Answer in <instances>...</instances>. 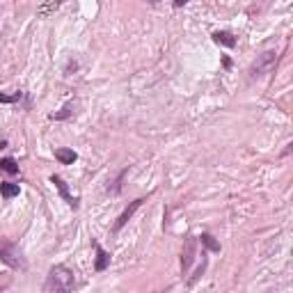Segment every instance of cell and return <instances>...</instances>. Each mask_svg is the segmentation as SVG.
<instances>
[{"instance_id":"30bf717a","label":"cell","mask_w":293,"mask_h":293,"mask_svg":"<svg viewBox=\"0 0 293 293\" xmlns=\"http://www.w3.org/2000/svg\"><path fill=\"white\" fill-rule=\"evenodd\" d=\"M197 240L202 243V247H204L206 252H220V243H218V240L213 238L209 232H204L202 236H197Z\"/></svg>"},{"instance_id":"ffe728a7","label":"cell","mask_w":293,"mask_h":293,"mask_svg":"<svg viewBox=\"0 0 293 293\" xmlns=\"http://www.w3.org/2000/svg\"><path fill=\"white\" fill-rule=\"evenodd\" d=\"M149 2H151V5H156V2H158V0H149Z\"/></svg>"},{"instance_id":"e0dca14e","label":"cell","mask_w":293,"mask_h":293,"mask_svg":"<svg viewBox=\"0 0 293 293\" xmlns=\"http://www.w3.org/2000/svg\"><path fill=\"white\" fill-rule=\"evenodd\" d=\"M62 2H64V0H53L51 5H44V7H42V16H46V14H51V12H53V9H58V7H60Z\"/></svg>"},{"instance_id":"5bb4252c","label":"cell","mask_w":293,"mask_h":293,"mask_svg":"<svg viewBox=\"0 0 293 293\" xmlns=\"http://www.w3.org/2000/svg\"><path fill=\"white\" fill-rule=\"evenodd\" d=\"M71 115H73V106H71V103H66V106L60 110V113H53V115H51V119L62 121V119H69Z\"/></svg>"},{"instance_id":"277c9868","label":"cell","mask_w":293,"mask_h":293,"mask_svg":"<svg viewBox=\"0 0 293 293\" xmlns=\"http://www.w3.org/2000/svg\"><path fill=\"white\" fill-rule=\"evenodd\" d=\"M195 257H197V236H188L183 240V250H181V273L183 275L190 270Z\"/></svg>"},{"instance_id":"ba28073f","label":"cell","mask_w":293,"mask_h":293,"mask_svg":"<svg viewBox=\"0 0 293 293\" xmlns=\"http://www.w3.org/2000/svg\"><path fill=\"white\" fill-rule=\"evenodd\" d=\"M18 192H21L18 183H12V181H2L0 183V197L2 199H14L18 197Z\"/></svg>"},{"instance_id":"4fadbf2b","label":"cell","mask_w":293,"mask_h":293,"mask_svg":"<svg viewBox=\"0 0 293 293\" xmlns=\"http://www.w3.org/2000/svg\"><path fill=\"white\" fill-rule=\"evenodd\" d=\"M126 174H128V168H124L119 174H117V179L113 181V185H108V188H106V192H110V195H119V192H121V181H124Z\"/></svg>"},{"instance_id":"3957f363","label":"cell","mask_w":293,"mask_h":293,"mask_svg":"<svg viewBox=\"0 0 293 293\" xmlns=\"http://www.w3.org/2000/svg\"><path fill=\"white\" fill-rule=\"evenodd\" d=\"M275 64H277V53L275 51H266V53L257 55V60L250 64V69H247V78H250V80H259V78H263L266 73L273 71Z\"/></svg>"},{"instance_id":"8992f818","label":"cell","mask_w":293,"mask_h":293,"mask_svg":"<svg viewBox=\"0 0 293 293\" xmlns=\"http://www.w3.org/2000/svg\"><path fill=\"white\" fill-rule=\"evenodd\" d=\"M51 183H53L55 188L60 190V197L64 199V202L69 204V206H71L73 211H76L78 206H80V199H78V197H73L71 192H69V185L64 183V179H62V176H58V174H53V176H51Z\"/></svg>"},{"instance_id":"7c38bea8","label":"cell","mask_w":293,"mask_h":293,"mask_svg":"<svg viewBox=\"0 0 293 293\" xmlns=\"http://www.w3.org/2000/svg\"><path fill=\"white\" fill-rule=\"evenodd\" d=\"M0 174H18V163L14 161V158H0Z\"/></svg>"},{"instance_id":"9c48e42d","label":"cell","mask_w":293,"mask_h":293,"mask_svg":"<svg viewBox=\"0 0 293 293\" xmlns=\"http://www.w3.org/2000/svg\"><path fill=\"white\" fill-rule=\"evenodd\" d=\"M213 42L220 44V46L234 48L236 46V37H234L232 32H227V30H218V32H213Z\"/></svg>"},{"instance_id":"2e32d148","label":"cell","mask_w":293,"mask_h":293,"mask_svg":"<svg viewBox=\"0 0 293 293\" xmlns=\"http://www.w3.org/2000/svg\"><path fill=\"white\" fill-rule=\"evenodd\" d=\"M23 99V92H14V94H0V103H18Z\"/></svg>"},{"instance_id":"d6986e66","label":"cell","mask_w":293,"mask_h":293,"mask_svg":"<svg viewBox=\"0 0 293 293\" xmlns=\"http://www.w3.org/2000/svg\"><path fill=\"white\" fill-rule=\"evenodd\" d=\"M5 147H7V140H0V151L5 149Z\"/></svg>"},{"instance_id":"9a60e30c","label":"cell","mask_w":293,"mask_h":293,"mask_svg":"<svg viewBox=\"0 0 293 293\" xmlns=\"http://www.w3.org/2000/svg\"><path fill=\"white\" fill-rule=\"evenodd\" d=\"M204 270H206V252H202V263H199V268L195 270V275L188 280V287H195V282H197L199 277L204 275Z\"/></svg>"},{"instance_id":"8fae6325","label":"cell","mask_w":293,"mask_h":293,"mask_svg":"<svg viewBox=\"0 0 293 293\" xmlns=\"http://www.w3.org/2000/svg\"><path fill=\"white\" fill-rule=\"evenodd\" d=\"M55 158L62 163V165H73L78 161V154L73 149H55Z\"/></svg>"},{"instance_id":"52a82bcc","label":"cell","mask_w":293,"mask_h":293,"mask_svg":"<svg viewBox=\"0 0 293 293\" xmlns=\"http://www.w3.org/2000/svg\"><path fill=\"white\" fill-rule=\"evenodd\" d=\"M92 245H94V252H96V259H94V270L96 273H103V270H108L110 261H113V257H110V252L103 250L96 240H92Z\"/></svg>"},{"instance_id":"7a4b0ae2","label":"cell","mask_w":293,"mask_h":293,"mask_svg":"<svg viewBox=\"0 0 293 293\" xmlns=\"http://www.w3.org/2000/svg\"><path fill=\"white\" fill-rule=\"evenodd\" d=\"M0 261L5 266H9L12 270H25V266H28L21 247L7 238H0Z\"/></svg>"},{"instance_id":"6da1fadb","label":"cell","mask_w":293,"mask_h":293,"mask_svg":"<svg viewBox=\"0 0 293 293\" xmlns=\"http://www.w3.org/2000/svg\"><path fill=\"white\" fill-rule=\"evenodd\" d=\"M76 287V273L64 263H58L48 270L46 282H44V293H71Z\"/></svg>"},{"instance_id":"ac0fdd59","label":"cell","mask_w":293,"mask_h":293,"mask_svg":"<svg viewBox=\"0 0 293 293\" xmlns=\"http://www.w3.org/2000/svg\"><path fill=\"white\" fill-rule=\"evenodd\" d=\"M185 2H188V0H174V7H176V9H179V7H183Z\"/></svg>"},{"instance_id":"5b68a950","label":"cell","mask_w":293,"mask_h":293,"mask_svg":"<svg viewBox=\"0 0 293 293\" xmlns=\"http://www.w3.org/2000/svg\"><path fill=\"white\" fill-rule=\"evenodd\" d=\"M144 202H147V197H138V199H133V202L128 204V206H126V209L119 213V218L115 220V225H113V232H115V234H117V232H121V229H124L126 225H128V220H131V218L135 216V211H138V209H140V206H142Z\"/></svg>"}]
</instances>
